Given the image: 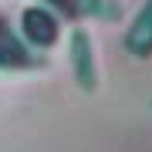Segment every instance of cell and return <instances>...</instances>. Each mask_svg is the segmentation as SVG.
Segmentation results:
<instances>
[{"mask_svg":"<svg viewBox=\"0 0 152 152\" xmlns=\"http://www.w3.org/2000/svg\"><path fill=\"white\" fill-rule=\"evenodd\" d=\"M68 64H71V78L85 95H95L102 85V68H98V51L91 41V31L85 24H75L68 31Z\"/></svg>","mask_w":152,"mask_h":152,"instance_id":"1","label":"cell"},{"mask_svg":"<svg viewBox=\"0 0 152 152\" xmlns=\"http://www.w3.org/2000/svg\"><path fill=\"white\" fill-rule=\"evenodd\" d=\"M20 41L24 48L34 51H51L61 41V17L44 4H31L20 10Z\"/></svg>","mask_w":152,"mask_h":152,"instance_id":"2","label":"cell"},{"mask_svg":"<svg viewBox=\"0 0 152 152\" xmlns=\"http://www.w3.org/2000/svg\"><path fill=\"white\" fill-rule=\"evenodd\" d=\"M122 48H125V54H132L135 61H149L152 58V0H142L135 17L129 20V27L122 34Z\"/></svg>","mask_w":152,"mask_h":152,"instance_id":"3","label":"cell"}]
</instances>
